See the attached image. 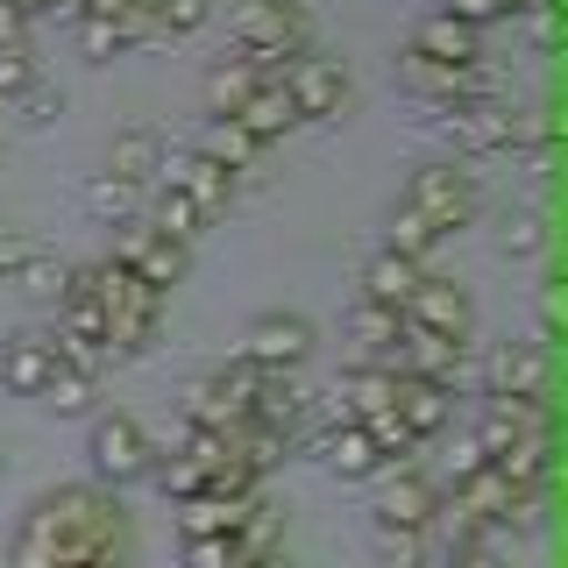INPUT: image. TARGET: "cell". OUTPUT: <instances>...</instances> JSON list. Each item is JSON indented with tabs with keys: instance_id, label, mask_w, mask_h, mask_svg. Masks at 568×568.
Listing matches in <instances>:
<instances>
[{
	"instance_id": "obj_1",
	"label": "cell",
	"mask_w": 568,
	"mask_h": 568,
	"mask_svg": "<svg viewBox=\"0 0 568 568\" xmlns=\"http://www.w3.org/2000/svg\"><path fill=\"white\" fill-rule=\"evenodd\" d=\"M129 547L121 532V505L106 484H58L29 505L22 532H14V561L22 568H58V561H114Z\"/></svg>"
},
{
	"instance_id": "obj_2",
	"label": "cell",
	"mask_w": 568,
	"mask_h": 568,
	"mask_svg": "<svg viewBox=\"0 0 568 568\" xmlns=\"http://www.w3.org/2000/svg\"><path fill=\"white\" fill-rule=\"evenodd\" d=\"M93 292H100V313H106V348L114 355H150L156 348V327H164V292H156L142 271L129 263H93Z\"/></svg>"
},
{
	"instance_id": "obj_3",
	"label": "cell",
	"mask_w": 568,
	"mask_h": 568,
	"mask_svg": "<svg viewBox=\"0 0 568 568\" xmlns=\"http://www.w3.org/2000/svg\"><path fill=\"white\" fill-rule=\"evenodd\" d=\"M426 129L448 135L469 156H497V150H526L532 121L519 106H505L497 93H469V100H426Z\"/></svg>"
},
{
	"instance_id": "obj_4",
	"label": "cell",
	"mask_w": 568,
	"mask_h": 568,
	"mask_svg": "<svg viewBox=\"0 0 568 568\" xmlns=\"http://www.w3.org/2000/svg\"><path fill=\"white\" fill-rule=\"evenodd\" d=\"M85 455H93V476H100L106 490L150 484V469H156V440L142 434V419H135V413H93Z\"/></svg>"
},
{
	"instance_id": "obj_5",
	"label": "cell",
	"mask_w": 568,
	"mask_h": 568,
	"mask_svg": "<svg viewBox=\"0 0 568 568\" xmlns=\"http://www.w3.org/2000/svg\"><path fill=\"white\" fill-rule=\"evenodd\" d=\"M256 390H263V369L248 363V355H235V363L206 369V377L185 390V419H192V426H221V434H235V426L256 413Z\"/></svg>"
},
{
	"instance_id": "obj_6",
	"label": "cell",
	"mask_w": 568,
	"mask_h": 568,
	"mask_svg": "<svg viewBox=\"0 0 568 568\" xmlns=\"http://www.w3.org/2000/svg\"><path fill=\"white\" fill-rule=\"evenodd\" d=\"M405 200H413L440 235H462V227H476V213H484V185L455 164H419L413 185H405Z\"/></svg>"
},
{
	"instance_id": "obj_7",
	"label": "cell",
	"mask_w": 568,
	"mask_h": 568,
	"mask_svg": "<svg viewBox=\"0 0 568 568\" xmlns=\"http://www.w3.org/2000/svg\"><path fill=\"white\" fill-rule=\"evenodd\" d=\"M129 271H142L156 284V292H171V284H185V271H192V242H178V235H164L156 221H121V248H114Z\"/></svg>"
},
{
	"instance_id": "obj_8",
	"label": "cell",
	"mask_w": 568,
	"mask_h": 568,
	"mask_svg": "<svg viewBox=\"0 0 568 568\" xmlns=\"http://www.w3.org/2000/svg\"><path fill=\"white\" fill-rule=\"evenodd\" d=\"M405 320H413V327H426V334H448V342H462V348L476 342V298L462 292V284L434 277V271L413 284V298H405Z\"/></svg>"
},
{
	"instance_id": "obj_9",
	"label": "cell",
	"mask_w": 568,
	"mask_h": 568,
	"mask_svg": "<svg viewBox=\"0 0 568 568\" xmlns=\"http://www.w3.org/2000/svg\"><path fill=\"white\" fill-rule=\"evenodd\" d=\"M284 85H292V106H298V121H342V106L355 100L348 71L334 64V58H313V50H298V58H292V71H284Z\"/></svg>"
},
{
	"instance_id": "obj_10",
	"label": "cell",
	"mask_w": 568,
	"mask_h": 568,
	"mask_svg": "<svg viewBox=\"0 0 568 568\" xmlns=\"http://www.w3.org/2000/svg\"><path fill=\"white\" fill-rule=\"evenodd\" d=\"M313 455H320V469L342 476V484H369V476H384V469H390L384 448H377V434H369L363 419H334V426H320V434H313Z\"/></svg>"
},
{
	"instance_id": "obj_11",
	"label": "cell",
	"mask_w": 568,
	"mask_h": 568,
	"mask_svg": "<svg viewBox=\"0 0 568 568\" xmlns=\"http://www.w3.org/2000/svg\"><path fill=\"white\" fill-rule=\"evenodd\" d=\"M242 355L256 369H306L313 355V320L306 313H256L242 334Z\"/></svg>"
},
{
	"instance_id": "obj_12",
	"label": "cell",
	"mask_w": 568,
	"mask_h": 568,
	"mask_svg": "<svg viewBox=\"0 0 568 568\" xmlns=\"http://www.w3.org/2000/svg\"><path fill=\"white\" fill-rule=\"evenodd\" d=\"M156 178H164V185H178V192H192L206 213H227V206H235V185H242V171L221 164L213 150H178V156H164V164H156Z\"/></svg>"
},
{
	"instance_id": "obj_13",
	"label": "cell",
	"mask_w": 568,
	"mask_h": 568,
	"mask_svg": "<svg viewBox=\"0 0 568 568\" xmlns=\"http://www.w3.org/2000/svg\"><path fill=\"white\" fill-rule=\"evenodd\" d=\"M235 50H306V8L298 0H242Z\"/></svg>"
},
{
	"instance_id": "obj_14",
	"label": "cell",
	"mask_w": 568,
	"mask_h": 568,
	"mask_svg": "<svg viewBox=\"0 0 568 568\" xmlns=\"http://www.w3.org/2000/svg\"><path fill=\"white\" fill-rule=\"evenodd\" d=\"M462 342H448V334H426V327H413V320H405L398 327V348H390V369H398V377H426V384H462Z\"/></svg>"
},
{
	"instance_id": "obj_15",
	"label": "cell",
	"mask_w": 568,
	"mask_h": 568,
	"mask_svg": "<svg viewBox=\"0 0 568 568\" xmlns=\"http://www.w3.org/2000/svg\"><path fill=\"white\" fill-rule=\"evenodd\" d=\"M540 413H547V405H526V398H490V405H484V419H476V440H484V455H490V462H511V455H526L532 440H547Z\"/></svg>"
},
{
	"instance_id": "obj_16",
	"label": "cell",
	"mask_w": 568,
	"mask_h": 568,
	"mask_svg": "<svg viewBox=\"0 0 568 568\" xmlns=\"http://www.w3.org/2000/svg\"><path fill=\"white\" fill-rule=\"evenodd\" d=\"M398 79L413 85L419 100H469V93H490L484 64H448V58H426L419 43L398 58Z\"/></svg>"
},
{
	"instance_id": "obj_17",
	"label": "cell",
	"mask_w": 568,
	"mask_h": 568,
	"mask_svg": "<svg viewBox=\"0 0 568 568\" xmlns=\"http://www.w3.org/2000/svg\"><path fill=\"white\" fill-rule=\"evenodd\" d=\"M490 398H526L547 405V348L540 342H505L490 355Z\"/></svg>"
},
{
	"instance_id": "obj_18",
	"label": "cell",
	"mask_w": 568,
	"mask_h": 568,
	"mask_svg": "<svg viewBox=\"0 0 568 568\" xmlns=\"http://www.w3.org/2000/svg\"><path fill=\"white\" fill-rule=\"evenodd\" d=\"M50 369H58V348H50V334H8L0 342V384L14 390V398H43Z\"/></svg>"
},
{
	"instance_id": "obj_19",
	"label": "cell",
	"mask_w": 568,
	"mask_h": 568,
	"mask_svg": "<svg viewBox=\"0 0 568 568\" xmlns=\"http://www.w3.org/2000/svg\"><path fill=\"white\" fill-rule=\"evenodd\" d=\"M390 413L413 426L419 440H434V434H448V426H455V390L448 384H426V377H398V390H390Z\"/></svg>"
},
{
	"instance_id": "obj_20",
	"label": "cell",
	"mask_w": 568,
	"mask_h": 568,
	"mask_svg": "<svg viewBox=\"0 0 568 568\" xmlns=\"http://www.w3.org/2000/svg\"><path fill=\"white\" fill-rule=\"evenodd\" d=\"M390 390H398V369L355 363V369L334 377V413H342V419H369V413H384V405H390Z\"/></svg>"
},
{
	"instance_id": "obj_21",
	"label": "cell",
	"mask_w": 568,
	"mask_h": 568,
	"mask_svg": "<svg viewBox=\"0 0 568 568\" xmlns=\"http://www.w3.org/2000/svg\"><path fill=\"white\" fill-rule=\"evenodd\" d=\"M426 277V263H413L405 248H377V256H363V298H377V306H398L405 313V298H413V284Z\"/></svg>"
},
{
	"instance_id": "obj_22",
	"label": "cell",
	"mask_w": 568,
	"mask_h": 568,
	"mask_svg": "<svg viewBox=\"0 0 568 568\" xmlns=\"http://www.w3.org/2000/svg\"><path fill=\"white\" fill-rule=\"evenodd\" d=\"M377 519H384V526H434V519H440V490L426 484V476L398 469V476L384 484V497H377Z\"/></svg>"
},
{
	"instance_id": "obj_23",
	"label": "cell",
	"mask_w": 568,
	"mask_h": 568,
	"mask_svg": "<svg viewBox=\"0 0 568 568\" xmlns=\"http://www.w3.org/2000/svg\"><path fill=\"white\" fill-rule=\"evenodd\" d=\"M235 121H242V129L256 135V142H277L284 129H298V106H292V85H284V79H263L256 93H248V100L235 106Z\"/></svg>"
},
{
	"instance_id": "obj_24",
	"label": "cell",
	"mask_w": 568,
	"mask_h": 568,
	"mask_svg": "<svg viewBox=\"0 0 568 568\" xmlns=\"http://www.w3.org/2000/svg\"><path fill=\"white\" fill-rule=\"evenodd\" d=\"M419 50H426V58H448V64H484V29L440 8L434 22L419 29Z\"/></svg>"
},
{
	"instance_id": "obj_25",
	"label": "cell",
	"mask_w": 568,
	"mask_h": 568,
	"mask_svg": "<svg viewBox=\"0 0 568 568\" xmlns=\"http://www.w3.org/2000/svg\"><path fill=\"white\" fill-rule=\"evenodd\" d=\"M398 327H405V313L377 306V298H363V306L348 313V334L363 342V363H384V369H390V348H398Z\"/></svg>"
},
{
	"instance_id": "obj_26",
	"label": "cell",
	"mask_w": 568,
	"mask_h": 568,
	"mask_svg": "<svg viewBox=\"0 0 568 568\" xmlns=\"http://www.w3.org/2000/svg\"><path fill=\"white\" fill-rule=\"evenodd\" d=\"M135 200H142V185H135V178H121V171H93V178H85V213L106 221V227L135 221Z\"/></svg>"
},
{
	"instance_id": "obj_27",
	"label": "cell",
	"mask_w": 568,
	"mask_h": 568,
	"mask_svg": "<svg viewBox=\"0 0 568 568\" xmlns=\"http://www.w3.org/2000/svg\"><path fill=\"white\" fill-rule=\"evenodd\" d=\"M93 390H100V377H85V369L58 363V369H50V384H43V405H50L58 419H85V413H93Z\"/></svg>"
},
{
	"instance_id": "obj_28",
	"label": "cell",
	"mask_w": 568,
	"mask_h": 568,
	"mask_svg": "<svg viewBox=\"0 0 568 568\" xmlns=\"http://www.w3.org/2000/svg\"><path fill=\"white\" fill-rule=\"evenodd\" d=\"M384 242H390V248H405L413 263H426V256H434V248L448 242V235H440V227L426 221V213H419L413 200H398V206H390V235H384Z\"/></svg>"
},
{
	"instance_id": "obj_29",
	"label": "cell",
	"mask_w": 568,
	"mask_h": 568,
	"mask_svg": "<svg viewBox=\"0 0 568 568\" xmlns=\"http://www.w3.org/2000/svg\"><path fill=\"white\" fill-rule=\"evenodd\" d=\"M150 221L164 227V235H178V242H200L213 213H206L200 200H192V192H178V185H164V192H156V213H150Z\"/></svg>"
},
{
	"instance_id": "obj_30",
	"label": "cell",
	"mask_w": 568,
	"mask_h": 568,
	"mask_svg": "<svg viewBox=\"0 0 568 568\" xmlns=\"http://www.w3.org/2000/svg\"><path fill=\"white\" fill-rule=\"evenodd\" d=\"M256 85H263V71L248 64L242 50H235L227 64H213V79H206V100H213V114H235V106H242L248 93H256Z\"/></svg>"
},
{
	"instance_id": "obj_31",
	"label": "cell",
	"mask_w": 568,
	"mask_h": 568,
	"mask_svg": "<svg viewBox=\"0 0 568 568\" xmlns=\"http://www.w3.org/2000/svg\"><path fill=\"white\" fill-rule=\"evenodd\" d=\"M200 150H213V156H221V164L248 171V164H256L263 150H271V142H256V135H248L235 114H213V129H206V142H200Z\"/></svg>"
},
{
	"instance_id": "obj_32",
	"label": "cell",
	"mask_w": 568,
	"mask_h": 568,
	"mask_svg": "<svg viewBox=\"0 0 568 568\" xmlns=\"http://www.w3.org/2000/svg\"><path fill=\"white\" fill-rule=\"evenodd\" d=\"M121 50H135V43H129V29H121V14H79V58L114 64Z\"/></svg>"
},
{
	"instance_id": "obj_33",
	"label": "cell",
	"mask_w": 568,
	"mask_h": 568,
	"mask_svg": "<svg viewBox=\"0 0 568 568\" xmlns=\"http://www.w3.org/2000/svg\"><path fill=\"white\" fill-rule=\"evenodd\" d=\"M156 164H164V142H156L150 129H129V135L114 142V156H106V171L135 178V185H142V178H156Z\"/></svg>"
},
{
	"instance_id": "obj_34",
	"label": "cell",
	"mask_w": 568,
	"mask_h": 568,
	"mask_svg": "<svg viewBox=\"0 0 568 568\" xmlns=\"http://www.w3.org/2000/svg\"><path fill=\"white\" fill-rule=\"evenodd\" d=\"M14 284H22L29 298H43V306H58V298H64V284H71V263H58L50 248H29V263L14 271Z\"/></svg>"
},
{
	"instance_id": "obj_35",
	"label": "cell",
	"mask_w": 568,
	"mask_h": 568,
	"mask_svg": "<svg viewBox=\"0 0 568 568\" xmlns=\"http://www.w3.org/2000/svg\"><path fill=\"white\" fill-rule=\"evenodd\" d=\"M377 561L384 568H419L426 561V526H384L377 519Z\"/></svg>"
},
{
	"instance_id": "obj_36",
	"label": "cell",
	"mask_w": 568,
	"mask_h": 568,
	"mask_svg": "<svg viewBox=\"0 0 568 568\" xmlns=\"http://www.w3.org/2000/svg\"><path fill=\"white\" fill-rule=\"evenodd\" d=\"M363 426L377 434V448H384V462H390V469H398V462H413V455L426 448V440H419V434H413V426H405L398 413H390V405H384V413H369Z\"/></svg>"
},
{
	"instance_id": "obj_37",
	"label": "cell",
	"mask_w": 568,
	"mask_h": 568,
	"mask_svg": "<svg viewBox=\"0 0 568 568\" xmlns=\"http://www.w3.org/2000/svg\"><path fill=\"white\" fill-rule=\"evenodd\" d=\"M540 242H547L540 213H511V221L497 227V256H505V263H526V256H540Z\"/></svg>"
},
{
	"instance_id": "obj_38",
	"label": "cell",
	"mask_w": 568,
	"mask_h": 568,
	"mask_svg": "<svg viewBox=\"0 0 568 568\" xmlns=\"http://www.w3.org/2000/svg\"><path fill=\"white\" fill-rule=\"evenodd\" d=\"M185 561L192 568H227V561H248V547H242V532H192Z\"/></svg>"
},
{
	"instance_id": "obj_39",
	"label": "cell",
	"mask_w": 568,
	"mask_h": 568,
	"mask_svg": "<svg viewBox=\"0 0 568 568\" xmlns=\"http://www.w3.org/2000/svg\"><path fill=\"white\" fill-rule=\"evenodd\" d=\"M36 85V58H29V43H0V106H8L14 93H29Z\"/></svg>"
},
{
	"instance_id": "obj_40",
	"label": "cell",
	"mask_w": 568,
	"mask_h": 568,
	"mask_svg": "<svg viewBox=\"0 0 568 568\" xmlns=\"http://www.w3.org/2000/svg\"><path fill=\"white\" fill-rule=\"evenodd\" d=\"M213 14V0H156V36H192Z\"/></svg>"
},
{
	"instance_id": "obj_41",
	"label": "cell",
	"mask_w": 568,
	"mask_h": 568,
	"mask_svg": "<svg viewBox=\"0 0 568 568\" xmlns=\"http://www.w3.org/2000/svg\"><path fill=\"white\" fill-rule=\"evenodd\" d=\"M8 106H14V114H22V121H29V129H50V121H58V114H64V100H58V93H50V85H43V79H36V85H29V93H14Z\"/></svg>"
},
{
	"instance_id": "obj_42",
	"label": "cell",
	"mask_w": 568,
	"mask_h": 568,
	"mask_svg": "<svg viewBox=\"0 0 568 568\" xmlns=\"http://www.w3.org/2000/svg\"><path fill=\"white\" fill-rule=\"evenodd\" d=\"M50 348H58V363H71V369H85V377H100V363H106V348L100 342H85V334H50Z\"/></svg>"
},
{
	"instance_id": "obj_43",
	"label": "cell",
	"mask_w": 568,
	"mask_h": 568,
	"mask_svg": "<svg viewBox=\"0 0 568 568\" xmlns=\"http://www.w3.org/2000/svg\"><path fill=\"white\" fill-rule=\"evenodd\" d=\"M532 0H448V14H462V22L490 29V22H511V14H526Z\"/></svg>"
},
{
	"instance_id": "obj_44",
	"label": "cell",
	"mask_w": 568,
	"mask_h": 568,
	"mask_svg": "<svg viewBox=\"0 0 568 568\" xmlns=\"http://www.w3.org/2000/svg\"><path fill=\"white\" fill-rule=\"evenodd\" d=\"M29 235H22V227H0V284H8L14 271H22V263H29Z\"/></svg>"
},
{
	"instance_id": "obj_45",
	"label": "cell",
	"mask_w": 568,
	"mask_h": 568,
	"mask_svg": "<svg viewBox=\"0 0 568 568\" xmlns=\"http://www.w3.org/2000/svg\"><path fill=\"white\" fill-rule=\"evenodd\" d=\"M484 462H490V455H484V440L469 434V440H455V455H448V476L462 484V476H476V469H484Z\"/></svg>"
},
{
	"instance_id": "obj_46",
	"label": "cell",
	"mask_w": 568,
	"mask_h": 568,
	"mask_svg": "<svg viewBox=\"0 0 568 568\" xmlns=\"http://www.w3.org/2000/svg\"><path fill=\"white\" fill-rule=\"evenodd\" d=\"M0 43H29V14L0 0Z\"/></svg>"
},
{
	"instance_id": "obj_47",
	"label": "cell",
	"mask_w": 568,
	"mask_h": 568,
	"mask_svg": "<svg viewBox=\"0 0 568 568\" xmlns=\"http://www.w3.org/2000/svg\"><path fill=\"white\" fill-rule=\"evenodd\" d=\"M50 14H58V22H79V14H85V0H50Z\"/></svg>"
},
{
	"instance_id": "obj_48",
	"label": "cell",
	"mask_w": 568,
	"mask_h": 568,
	"mask_svg": "<svg viewBox=\"0 0 568 568\" xmlns=\"http://www.w3.org/2000/svg\"><path fill=\"white\" fill-rule=\"evenodd\" d=\"M135 0H85V14H129Z\"/></svg>"
},
{
	"instance_id": "obj_49",
	"label": "cell",
	"mask_w": 568,
	"mask_h": 568,
	"mask_svg": "<svg viewBox=\"0 0 568 568\" xmlns=\"http://www.w3.org/2000/svg\"><path fill=\"white\" fill-rule=\"evenodd\" d=\"M8 8H22V14H43V8H50V0H8Z\"/></svg>"
}]
</instances>
